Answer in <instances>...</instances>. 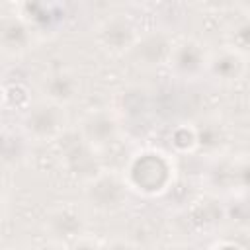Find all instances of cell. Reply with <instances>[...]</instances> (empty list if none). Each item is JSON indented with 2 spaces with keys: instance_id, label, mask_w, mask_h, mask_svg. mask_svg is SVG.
<instances>
[{
  "instance_id": "cell-1",
  "label": "cell",
  "mask_w": 250,
  "mask_h": 250,
  "mask_svg": "<svg viewBox=\"0 0 250 250\" xmlns=\"http://www.w3.org/2000/svg\"><path fill=\"white\" fill-rule=\"evenodd\" d=\"M123 180L129 191L143 197H158L172 189L176 182L174 156L156 146L137 148L123 166Z\"/></svg>"
},
{
  "instance_id": "cell-2",
  "label": "cell",
  "mask_w": 250,
  "mask_h": 250,
  "mask_svg": "<svg viewBox=\"0 0 250 250\" xmlns=\"http://www.w3.org/2000/svg\"><path fill=\"white\" fill-rule=\"evenodd\" d=\"M203 186L213 197H242L248 188V158L244 154H221L209 160Z\"/></svg>"
},
{
  "instance_id": "cell-3",
  "label": "cell",
  "mask_w": 250,
  "mask_h": 250,
  "mask_svg": "<svg viewBox=\"0 0 250 250\" xmlns=\"http://www.w3.org/2000/svg\"><path fill=\"white\" fill-rule=\"evenodd\" d=\"M20 127L23 135L35 143H57L70 129L66 107L41 98L25 107Z\"/></svg>"
},
{
  "instance_id": "cell-4",
  "label": "cell",
  "mask_w": 250,
  "mask_h": 250,
  "mask_svg": "<svg viewBox=\"0 0 250 250\" xmlns=\"http://www.w3.org/2000/svg\"><path fill=\"white\" fill-rule=\"evenodd\" d=\"M82 197L88 209L100 215H113L127 207L129 203V188L123 180L121 172L115 170H100L94 178L82 184Z\"/></svg>"
},
{
  "instance_id": "cell-5",
  "label": "cell",
  "mask_w": 250,
  "mask_h": 250,
  "mask_svg": "<svg viewBox=\"0 0 250 250\" xmlns=\"http://www.w3.org/2000/svg\"><path fill=\"white\" fill-rule=\"evenodd\" d=\"M57 154L62 170L68 176L80 180L82 184L94 178L100 170H104L100 162V150L88 145L76 129H68L57 141Z\"/></svg>"
},
{
  "instance_id": "cell-6",
  "label": "cell",
  "mask_w": 250,
  "mask_h": 250,
  "mask_svg": "<svg viewBox=\"0 0 250 250\" xmlns=\"http://www.w3.org/2000/svg\"><path fill=\"white\" fill-rule=\"evenodd\" d=\"M41 229L47 236V240L51 244H55L57 248L66 246L82 236H86L88 232V219L86 213L82 211V207H78L76 203H57L53 205L41 223Z\"/></svg>"
},
{
  "instance_id": "cell-7",
  "label": "cell",
  "mask_w": 250,
  "mask_h": 250,
  "mask_svg": "<svg viewBox=\"0 0 250 250\" xmlns=\"http://www.w3.org/2000/svg\"><path fill=\"white\" fill-rule=\"evenodd\" d=\"M74 129L96 150H104L121 139L123 119L113 107H92L80 115Z\"/></svg>"
},
{
  "instance_id": "cell-8",
  "label": "cell",
  "mask_w": 250,
  "mask_h": 250,
  "mask_svg": "<svg viewBox=\"0 0 250 250\" xmlns=\"http://www.w3.org/2000/svg\"><path fill=\"white\" fill-rule=\"evenodd\" d=\"M139 35H141V29L137 21L127 14H111L104 18L94 29L96 45L111 57L129 55Z\"/></svg>"
},
{
  "instance_id": "cell-9",
  "label": "cell",
  "mask_w": 250,
  "mask_h": 250,
  "mask_svg": "<svg viewBox=\"0 0 250 250\" xmlns=\"http://www.w3.org/2000/svg\"><path fill=\"white\" fill-rule=\"evenodd\" d=\"M211 49L197 37H182L174 41L166 66L180 80H197L205 76Z\"/></svg>"
},
{
  "instance_id": "cell-10",
  "label": "cell",
  "mask_w": 250,
  "mask_h": 250,
  "mask_svg": "<svg viewBox=\"0 0 250 250\" xmlns=\"http://www.w3.org/2000/svg\"><path fill=\"white\" fill-rule=\"evenodd\" d=\"M174 37L168 29L162 27H152L141 31L139 39L135 41L133 49L129 51V57L135 66L145 68V70H154L160 66H166L172 47H174Z\"/></svg>"
},
{
  "instance_id": "cell-11",
  "label": "cell",
  "mask_w": 250,
  "mask_h": 250,
  "mask_svg": "<svg viewBox=\"0 0 250 250\" xmlns=\"http://www.w3.org/2000/svg\"><path fill=\"white\" fill-rule=\"evenodd\" d=\"M191 129V152L199 154L207 160L217 158L229 152L230 145V131L229 125L215 115H207L189 123Z\"/></svg>"
},
{
  "instance_id": "cell-12",
  "label": "cell",
  "mask_w": 250,
  "mask_h": 250,
  "mask_svg": "<svg viewBox=\"0 0 250 250\" xmlns=\"http://www.w3.org/2000/svg\"><path fill=\"white\" fill-rule=\"evenodd\" d=\"M35 27L21 14L0 16V55L2 57H21L37 41Z\"/></svg>"
},
{
  "instance_id": "cell-13",
  "label": "cell",
  "mask_w": 250,
  "mask_h": 250,
  "mask_svg": "<svg viewBox=\"0 0 250 250\" xmlns=\"http://www.w3.org/2000/svg\"><path fill=\"white\" fill-rule=\"evenodd\" d=\"M80 92H82V80L70 68H53V70L45 72L39 80L41 100L53 102L62 107L76 102Z\"/></svg>"
},
{
  "instance_id": "cell-14",
  "label": "cell",
  "mask_w": 250,
  "mask_h": 250,
  "mask_svg": "<svg viewBox=\"0 0 250 250\" xmlns=\"http://www.w3.org/2000/svg\"><path fill=\"white\" fill-rule=\"evenodd\" d=\"M246 68H248V57L223 45L215 51L211 49L205 74H209L215 82L223 86H232L244 78Z\"/></svg>"
},
{
  "instance_id": "cell-15",
  "label": "cell",
  "mask_w": 250,
  "mask_h": 250,
  "mask_svg": "<svg viewBox=\"0 0 250 250\" xmlns=\"http://www.w3.org/2000/svg\"><path fill=\"white\" fill-rule=\"evenodd\" d=\"M225 47L240 53V55H246L248 57V47H250V21H248V16L242 14L238 18H234L227 31H225Z\"/></svg>"
},
{
  "instance_id": "cell-16",
  "label": "cell",
  "mask_w": 250,
  "mask_h": 250,
  "mask_svg": "<svg viewBox=\"0 0 250 250\" xmlns=\"http://www.w3.org/2000/svg\"><path fill=\"white\" fill-rule=\"evenodd\" d=\"M174 150L176 152H191V129L189 125L186 127H178L174 131Z\"/></svg>"
},
{
  "instance_id": "cell-17",
  "label": "cell",
  "mask_w": 250,
  "mask_h": 250,
  "mask_svg": "<svg viewBox=\"0 0 250 250\" xmlns=\"http://www.w3.org/2000/svg\"><path fill=\"white\" fill-rule=\"evenodd\" d=\"M100 250H137V244L125 236H111L100 240Z\"/></svg>"
},
{
  "instance_id": "cell-18",
  "label": "cell",
  "mask_w": 250,
  "mask_h": 250,
  "mask_svg": "<svg viewBox=\"0 0 250 250\" xmlns=\"http://www.w3.org/2000/svg\"><path fill=\"white\" fill-rule=\"evenodd\" d=\"M59 250H100V240L98 238H92V236H82L66 246H61Z\"/></svg>"
},
{
  "instance_id": "cell-19",
  "label": "cell",
  "mask_w": 250,
  "mask_h": 250,
  "mask_svg": "<svg viewBox=\"0 0 250 250\" xmlns=\"http://www.w3.org/2000/svg\"><path fill=\"white\" fill-rule=\"evenodd\" d=\"M6 211H8V184L6 178L0 174V223L6 217Z\"/></svg>"
},
{
  "instance_id": "cell-20",
  "label": "cell",
  "mask_w": 250,
  "mask_h": 250,
  "mask_svg": "<svg viewBox=\"0 0 250 250\" xmlns=\"http://www.w3.org/2000/svg\"><path fill=\"white\" fill-rule=\"evenodd\" d=\"M207 250H244V248L238 246L236 242H230V240H219V242L211 244Z\"/></svg>"
},
{
  "instance_id": "cell-21",
  "label": "cell",
  "mask_w": 250,
  "mask_h": 250,
  "mask_svg": "<svg viewBox=\"0 0 250 250\" xmlns=\"http://www.w3.org/2000/svg\"><path fill=\"white\" fill-rule=\"evenodd\" d=\"M158 250H195V248L189 246V244H186V242H170V244L160 246Z\"/></svg>"
},
{
  "instance_id": "cell-22",
  "label": "cell",
  "mask_w": 250,
  "mask_h": 250,
  "mask_svg": "<svg viewBox=\"0 0 250 250\" xmlns=\"http://www.w3.org/2000/svg\"><path fill=\"white\" fill-rule=\"evenodd\" d=\"M4 102H6V92H4V88H2V84H0V111H2V107H4Z\"/></svg>"
},
{
  "instance_id": "cell-23",
  "label": "cell",
  "mask_w": 250,
  "mask_h": 250,
  "mask_svg": "<svg viewBox=\"0 0 250 250\" xmlns=\"http://www.w3.org/2000/svg\"><path fill=\"white\" fill-rule=\"evenodd\" d=\"M10 250H35V248H31V246H14Z\"/></svg>"
},
{
  "instance_id": "cell-24",
  "label": "cell",
  "mask_w": 250,
  "mask_h": 250,
  "mask_svg": "<svg viewBox=\"0 0 250 250\" xmlns=\"http://www.w3.org/2000/svg\"><path fill=\"white\" fill-rule=\"evenodd\" d=\"M4 74V61H2V55H0V76Z\"/></svg>"
}]
</instances>
